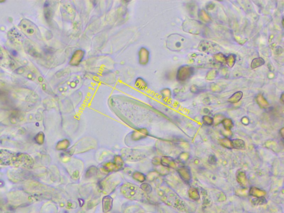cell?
Instances as JSON below:
<instances>
[{"label": "cell", "mask_w": 284, "mask_h": 213, "mask_svg": "<svg viewBox=\"0 0 284 213\" xmlns=\"http://www.w3.org/2000/svg\"><path fill=\"white\" fill-rule=\"evenodd\" d=\"M186 46V39L178 34H172L168 37L167 41V46L173 51H179L183 49Z\"/></svg>", "instance_id": "6da1fadb"}, {"label": "cell", "mask_w": 284, "mask_h": 213, "mask_svg": "<svg viewBox=\"0 0 284 213\" xmlns=\"http://www.w3.org/2000/svg\"><path fill=\"white\" fill-rule=\"evenodd\" d=\"M195 73V68L191 66L184 65L179 68L176 79L180 82H185L191 78Z\"/></svg>", "instance_id": "7a4b0ae2"}, {"label": "cell", "mask_w": 284, "mask_h": 213, "mask_svg": "<svg viewBox=\"0 0 284 213\" xmlns=\"http://www.w3.org/2000/svg\"><path fill=\"white\" fill-rule=\"evenodd\" d=\"M198 49L202 52L215 53L218 51V45L212 42L202 41L199 43Z\"/></svg>", "instance_id": "3957f363"}, {"label": "cell", "mask_w": 284, "mask_h": 213, "mask_svg": "<svg viewBox=\"0 0 284 213\" xmlns=\"http://www.w3.org/2000/svg\"><path fill=\"white\" fill-rule=\"evenodd\" d=\"M177 172L181 179L186 183H189L191 179V170L188 166H182L179 168Z\"/></svg>", "instance_id": "277c9868"}, {"label": "cell", "mask_w": 284, "mask_h": 213, "mask_svg": "<svg viewBox=\"0 0 284 213\" xmlns=\"http://www.w3.org/2000/svg\"><path fill=\"white\" fill-rule=\"evenodd\" d=\"M184 25H186L187 26H190L192 27H189L186 28V29H185L186 31L191 34H198V32L199 31L200 32V29H201V24H199V22L196 21H186L184 23Z\"/></svg>", "instance_id": "5b68a950"}, {"label": "cell", "mask_w": 284, "mask_h": 213, "mask_svg": "<svg viewBox=\"0 0 284 213\" xmlns=\"http://www.w3.org/2000/svg\"><path fill=\"white\" fill-rule=\"evenodd\" d=\"M85 53V51L82 49H78L76 51L70 60V65L72 66L78 65L82 61Z\"/></svg>", "instance_id": "8992f818"}, {"label": "cell", "mask_w": 284, "mask_h": 213, "mask_svg": "<svg viewBox=\"0 0 284 213\" xmlns=\"http://www.w3.org/2000/svg\"><path fill=\"white\" fill-rule=\"evenodd\" d=\"M236 180L238 183L240 184L241 187L244 188H247L249 186V182L247 179L245 172L239 170L236 174Z\"/></svg>", "instance_id": "52a82bcc"}, {"label": "cell", "mask_w": 284, "mask_h": 213, "mask_svg": "<svg viewBox=\"0 0 284 213\" xmlns=\"http://www.w3.org/2000/svg\"><path fill=\"white\" fill-rule=\"evenodd\" d=\"M149 60V52L145 48H142L139 52V61L142 65H147Z\"/></svg>", "instance_id": "ba28073f"}, {"label": "cell", "mask_w": 284, "mask_h": 213, "mask_svg": "<svg viewBox=\"0 0 284 213\" xmlns=\"http://www.w3.org/2000/svg\"><path fill=\"white\" fill-rule=\"evenodd\" d=\"M161 163L163 166L170 168H176V164L174 159L170 156H163L161 160Z\"/></svg>", "instance_id": "9c48e42d"}, {"label": "cell", "mask_w": 284, "mask_h": 213, "mask_svg": "<svg viewBox=\"0 0 284 213\" xmlns=\"http://www.w3.org/2000/svg\"><path fill=\"white\" fill-rule=\"evenodd\" d=\"M249 194L255 197H264L266 194L265 190L260 189L256 187H251L249 189Z\"/></svg>", "instance_id": "30bf717a"}, {"label": "cell", "mask_w": 284, "mask_h": 213, "mask_svg": "<svg viewBox=\"0 0 284 213\" xmlns=\"http://www.w3.org/2000/svg\"><path fill=\"white\" fill-rule=\"evenodd\" d=\"M232 149H236L239 150H244L246 149V144L245 142L240 139H231Z\"/></svg>", "instance_id": "8fae6325"}, {"label": "cell", "mask_w": 284, "mask_h": 213, "mask_svg": "<svg viewBox=\"0 0 284 213\" xmlns=\"http://www.w3.org/2000/svg\"><path fill=\"white\" fill-rule=\"evenodd\" d=\"M256 101L259 106L261 108H266L269 106V104L266 98L263 96V94H259L256 97Z\"/></svg>", "instance_id": "7c38bea8"}, {"label": "cell", "mask_w": 284, "mask_h": 213, "mask_svg": "<svg viewBox=\"0 0 284 213\" xmlns=\"http://www.w3.org/2000/svg\"><path fill=\"white\" fill-rule=\"evenodd\" d=\"M243 96V93L241 91H238L232 94L231 96L228 99V102L230 103H236L242 98Z\"/></svg>", "instance_id": "4fadbf2b"}, {"label": "cell", "mask_w": 284, "mask_h": 213, "mask_svg": "<svg viewBox=\"0 0 284 213\" xmlns=\"http://www.w3.org/2000/svg\"><path fill=\"white\" fill-rule=\"evenodd\" d=\"M189 195L191 199L194 200H198L200 199V194L198 190L196 188L191 187L189 189Z\"/></svg>", "instance_id": "5bb4252c"}, {"label": "cell", "mask_w": 284, "mask_h": 213, "mask_svg": "<svg viewBox=\"0 0 284 213\" xmlns=\"http://www.w3.org/2000/svg\"><path fill=\"white\" fill-rule=\"evenodd\" d=\"M265 63V60L263 58L258 57L254 58L251 63V67L252 69H255L257 68L261 67L263 66Z\"/></svg>", "instance_id": "9a60e30c"}, {"label": "cell", "mask_w": 284, "mask_h": 213, "mask_svg": "<svg viewBox=\"0 0 284 213\" xmlns=\"http://www.w3.org/2000/svg\"><path fill=\"white\" fill-rule=\"evenodd\" d=\"M219 142L220 144V145L224 148L230 149H232L231 139L230 138H226V137L221 138L219 140Z\"/></svg>", "instance_id": "2e32d148"}, {"label": "cell", "mask_w": 284, "mask_h": 213, "mask_svg": "<svg viewBox=\"0 0 284 213\" xmlns=\"http://www.w3.org/2000/svg\"><path fill=\"white\" fill-rule=\"evenodd\" d=\"M221 123L222 124V126L224 128V130H231L232 128L234 127V123L232 122V120L230 118H225L224 119L222 120Z\"/></svg>", "instance_id": "e0dca14e"}, {"label": "cell", "mask_w": 284, "mask_h": 213, "mask_svg": "<svg viewBox=\"0 0 284 213\" xmlns=\"http://www.w3.org/2000/svg\"><path fill=\"white\" fill-rule=\"evenodd\" d=\"M236 55L235 54H230L227 56L226 58V61L225 63L227 64V65L230 68H232L236 62Z\"/></svg>", "instance_id": "ac0fdd59"}, {"label": "cell", "mask_w": 284, "mask_h": 213, "mask_svg": "<svg viewBox=\"0 0 284 213\" xmlns=\"http://www.w3.org/2000/svg\"><path fill=\"white\" fill-rule=\"evenodd\" d=\"M213 57L217 62L223 64L225 63L227 56L222 52H218L217 53H215L213 56Z\"/></svg>", "instance_id": "d6986e66"}, {"label": "cell", "mask_w": 284, "mask_h": 213, "mask_svg": "<svg viewBox=\"0 0 284 213\" xmlns=\"http://www.w3.org/2000/svg\"><path fill=\"white\" fill-rule=\"evenodd\" d=\"M199 17L205 22H209L210 20V17L208 15L206 11L204 10L199 11Z\"/></svg>", "instance_id": "ffe728a7"}, {"label": "cell", "mask_w": 284, "mask_h": 213, "mask_svg": "<svg viewBox=\"0 0 284 213\" xmlns=\"http://www.w3.org/2000/svg\"><path fill=\"white\" fill-rule=\"evenodd\" d=\"M267 203L265 197H255L252 199V203L254 205H264Z\"/></svg>", "instance_id": "44dd1931"}, {"label": "cell", "mask_w": 284, "mask_h": 213, "mask_svg": "<svg viewBox=\"0 0 284 213\" xmlns=\"http://www.w3.org/2000/svg\"><path fill=\"white\" fill-rule=\"evenodd\" d=\"M218 74V71L215 70H209L206 75V79L208 81H213L217 77Z\"/></svg>", "instance_id": "7402d4cb"}, {"label": "cell", "mask_w": 284, "mask_h": 213, "mask_svg": "<svg viewBox=\"0 0 284 213\" xmlns=\"http://www.w3.org/2000/svg\"><path fill=\"white\" fill-rule=\"evenodd\" d=\"M213 118V125H219L222 121V120L225 118L224 115L222 114H218V115H215L214 117Z\"/></svg>", "instance_id": "603a6c76"}, {"label": "cell", "mask_w": 284, "mask_h": 213, "mask_svg": "<svg viewBox=\"0 0 284 213\" xmlns=\"http://www.w3.org/2000/svg\"><path fill=\"white\" fill-rule=\"evenodd\" d=\"M202 120L204 124L207 125H213V118L210 117L209 116H208V115L204 116L202 118Z\"/></svg>", "instance_id": "cb8c5ba5"}, {"label": "cell", "mask_w": 284, "mask_h": 213, "mask_svg": "<svg viewBox=\"0 0 284 213\" xmlns=\"http://www.w3.org/2000/svg\"><path fill=\"white\" fill-rule=\"evenodd\" d=\"M147 86V83H145L143 79L142 78H138L137 79V82H136V86L138 88L141 89H144Z\"/></svg>", "instance_id": "d4e9b609"}, {"label": "cell", "mask_w": 284, "mask_h": 213, "mask_svg": "<svg viewBox=\"0 0 284 213\" xmlns=\"http://www.w3.org/2000/svg\"><path fill=\"white\" fill-rule=\"evenodd\" d=\"M189 158V156L188 154L186 153H182L180 154V156L178 157V161L181 163H183V162L187 161Z\"/></svg>", "instance_id": "484cf974"}, {"label": "cell", "mask_w": 284, "mask_h": 213, "mask_svg": "<svg viewBox=\"0 0 284 213\" xmlns=\"http://www.w3.org/2000/svg\"><path fill=\"white\" fill-rule=\"evenodd\" d=\"M162 93L164 97H165V98H168L171 97V92L169 89L165 88L163 89Z\"/></svg>", "instance_id": "4316f807"}, {"label": "cell", "mask_w": 284, "mask_h": 213, "mask_svg": "<svg viewBox=\"0 0 284 213\" xmlns=\"http://www.w3.org/2000/svg\"><path fill=\"white\" fill-rule=\"evenodd\" d=\"M217 158H216V157H215L214 155H211V156H210L209 157V159H208V163H209L210 164H211V165L215 164H216V163H217Z\"/></svg>", "instance_id": "83f0119b"}, {"label": "cell", "mask_w": 284, "mask_h": 213, "mask_svg": "<svg viewBox=\"0 0 284 213\" xmlns=\"http://www.w3.org/2000/svg\"><path fill=\"white\" fill-rule=\"evenodd\" d=\"M222 134L226 138H230L232 135L231 130H222Z\"/></svg>", "instance_id": "f1b7e54d"}, {"label": "cell", "mask_w": 284, "mask_h": 213, "mask_svg": "<svg viewBox=\"0 0 284 213\" xmlns=\"http://www.w3.org/2000/svg\"><path fill=\"white\" fill-rule=\"evenodd\" d=\"M190 91H191V92L194 93H198L199 92V89L197 86H195V85H193V86H191L190 87Z\"/></svg>", "instance_id": "f546056e"}, {"label": "cell", "mask_w": 284, "mask_h": 213, "mask_svg": "<svg viewBox=\"0 0 284 213\" xmlns=\"http://www.w3.org/2000/svg\"><path fill=\"white\" fill-rule=\"evenodd\" d=\"M241 122L244 125H248L249 123V120L248 117H243V118L241 120Z\"/></svg>", "instance_id": "4dcf8cb0"}, {"label": "cell", "mask_w": 284, "mask_h": 213, "mask_svg": "<svg viewBox=\"0 0 284 213\" xmlns=\"http://www.w3.org/2000/svg\"><path fill=\"white\" fill-rule=\"evenodd\" d=\"M214 3H212V4H210L209 3V5H207V7H207V8L208 9V10H213V8H214Z\"/></svg>", "instance_id": "1f68e13d"}, {"label": "cell", "mask_w": 284, "mask_h": 213, "mask_svg": "<svg viewBox=\"0 0 284 213\" xmlns=\"http://www.w3.org/2000/svg\"><path fill=\"white\" fill-rule=\"evenodd\" d=\"M280 134L282 136V138H284V128H282V129L280 130Z\"/></svg>", "instance_id": "d6a6232c"}, {"label": "cell", "mask_w": 284, "mask_h": 213, "mask_svg": "<svg viewBox=\"0 0 284 213\" xmlns=\"http://www.w3.org/2000/svg\"><path fill=\"white\" fill-rule=\"evenodd\" d=\"M284 93H282L281 95V97H280V101H282V103H284Z\"/></svg>", "instance_id": "836d02e7"}, {"label": "cell", "mask_w": 284, "mask_h": 213, "mask_svg": "<svg viewBox=\"0 0 284 213\" xmlns=\"http://www.w3.org/2000/svg\"><path fill=\"white\" fill-rule=\"evenodd\" d=\"M282 26L284 27V19L282 18Z\"/></svg>", "instance_id": "e575fe53"}]
</instances>
